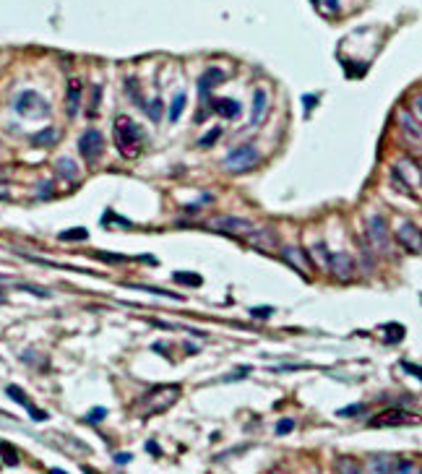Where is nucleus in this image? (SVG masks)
Here are the masks:
<instances>
[{
    "instance_id": "f257e3e1",
    "label": "nucleus",
    "mask_w": 422,
    "mask_h": 474,
    "mask_svg": "<svg viewBox=\"0 0 422 474\" xmlns=\"http://www.w3.org/2000/svg\"><path fill=\"white\" fill-rule=\"evenodd\" d=\"M144 133L141 128L131 120L128 115H120L115 117V146L122 156H128V159H136V156L141 154L144 149Z\"/></svg>"
},
{
    "instance_id": "f03ea898",
    "label": "nucleus",
    "mask_w": 422,
    "mask_h": 474,
    "mask_svg": "<svg viewBox=\"0 0 422 474\" xmlns=\"http://www.w3.org/2000/svg\"><path fill=\"white\" fill-rule=\"evenodd\" d=\"M180 399V386L178 383H164V386H154L146 396L138 402V414L141 417H154L162 414L164 409H170L175 402Z\"/></svg>"
},
{
    "instance_id": "7ed1b4c3",
    "label": "nucleus",
    "mask_w": 422,
    "mask_h": 474,
    "mask_svg": "<svg viewBox=\"0 0 422 474\" xmlns=\"http://www.w3.org/2000/svg\"><path fill=\"white\" fill-rule=\"evenodd\" d=\"M208 229H217V232H224V234H232V237H248L253 229H256V224L242 219V216H217L206 222Z\"/></svg>"
},
{
    "instance_id": "20e7f679",
    "label": "nucleus",
    "mask_w": 422,
    "mask_h": 474,
    "mask_svg": "<svg viewBox=\"0 0 422 474\" xmlns=\"http://www.w3.org/2000/svg\"><path fill=\"white\" fill-rule=\"evenodd\" d=\"M367 240H370L373 248H378L381 253H389V248H391V232H389V224H386L383 216H378V214L367 216Z\"/></svg>"
},
{
    "instance_id": "39448f33",
    "label": "nucleus",
    "mask_w": 422,
    "mask_h": 474,
    "mask_svg": "<svg viewBox=\"0 0 422 474\" xmlns=\"http://www.w3.org/2000/svg\"><path fill=\"white\" fill-rule=\"evenodd\" d=\"M258 151L253 149V146H240V149H235L232 154H227V159H224V167L230 170V172H248V170H253L258 165Z\"/></svg>"
},
{
    "instance_id": "423d86ee",
    "label": "nucleus",
    "mask_w": 422,
    "mask_h": 474,
    "mask_svg": "<svg viewBox=\"0 0 422 474\" xmlns=\"http://www.w3.org/2000/svg\"><path fill=\"white\" fill-rule=\"evenodd\" d=\"M78 151H81V156H83V159H86L89 165H94L99 156H102V151H104V138H102V133L94 131V128H89L86 133L78 138Z\"/></svg>"
},
{
    "instance_id": "0eeeda50",
    "label": "nucleus",
    "mask_w": 422,
    "mask_h": 474,
    "mask_svg": "<svg viewBox=\"0 0 422 474\" xmlns=\"http://www.w3.org/2000/svg\"><path fill=\"white\" fill-rule=\"evenodd\" d=\"M13 107H16L19 115H50V104L42 99L37 92H31V89L21 92V94L16 97Z\"/></svg>"
},
{
    "instance_id": "6e6552de",
    "label": "nucleus",
    "mask_w": 422,
    "mask_h": 474,
    "mask_svg": "<svg viewBox=\"0 0 422 474\" xmlns=\"http://www.w3.org/2000/svg\"><path fill=\"white\" fill-rule=\"evenodd\" d=\"M414 422H419V417L407 409H386L370 420V427H399V425H414Z\"/></svg>"
},
{
    "instance_id": "1a4fd4ad",
    "label": "nucleus",
    "mask_w": 422,
    "mask_h": 474,
    "mask_svg": "<svg viewBox=\"0 0 422 474\" xmlns=\"http://www.w3.org/2000/svg\"><path fill=\"white\" fill-rule=\"evenodd\" d=\"M396 240L404 250L409 253H422V229L414 227L412 222H404L399 229H396Z\"/></svg>"
},
{
    "instance_id": "9d476101",
    "label": "nucleus",
    "mask_w": 422,
    "mask_h": 474,
    "mask_svg": "<svg viewBox=\"0 0 422 474\" xmlns=\"http://www.w3.org/2000/svg\"><path fill=\"white\" fill-rule=\"evenodd\" d=\"M328 271L333 276H339L342 282H349L352 274H355V258L349 253H333L331 256V263H328Z\"/></svg>"
},
{
    "instance_id": "9b49d317",
    "label": "nucleus",
    "mask_w": 422,
    "mask_h": 474,
    "mask_svg": "<svg viewBox=\"0 0 422 474\" xmlns=\"http://www.w3.org/2000/svg\"><path fill=\"white\" fill-rule=\"evenodd\" d=\"M227 78V73L222 70V68H208L203 76H201V81H198V92H201V99H208V94L214 92V86H219L222 81Z\"/></svg>"
},
{
    "instance_id": "f8f14e48",
    "label": "nucleus",
    "mask_w": 422,
    "mask_h": 474,
    "mask_svg": "<svg viewBox=\"0 0 422 474\" xmlns=\"http://www.w3.org/2000/svg\"><path fill=\"white\" fill-rule=\"evenodd\" d=\"M284 261L294 268V271H300L303 276H308L310 274V258L300 250V248H294V245H289V248H284Z\"/></svg>"
},
{
    "instance_id": "ddd939ff",
    "label": "nucleus",
    "mask_w": 422,
    "mask_h": 474,
    "mask_svg": "<svg viewBox=\"0 0 422 474\" xmlns=\"http://www.w3.org/2000/svg\"><path fill=\"white\" fill-rule=\"evenodd\" d=\"M399 125H401V131H404V136H407L409 141H414V143L422 141V125L417 123V117H414L412 112L399 110Z\"/></svg>"
},
{
    "instance_id": "4468645a",
    "label": "nucleus",
    "mask_w": 422,
    "mask_h": 474,
    "mask_svg": "<svg viewBox=\"0 0 422 474\" xmlns=\"http://www.w3.org/2000/svg\"><path fill=\"white\" fill-rule=\"evenodd\" d=\"M266 112H269V97H266V92L263 89H256L253 92V112H250V125L256 128V125H261L263 123V117H266Z\"/></svg>"
},
{
    "instance_id": "2eb2a0df",
    "label": "nucleus",
    "mask_w": 422,
    "mask_h": 474,
    "mask_svg": "<svg viewBox=\"0 0 422 474\" xmlns=\"http://www.w3.org/2000/svg\"><path fill=\"white\" fill-rule=\"evenodd\" d=\"M245 240L253 245V248H258V250H274L276 248V237H274V232H269V229H253Z\"/></svg>"
},
{
    "instance_id": "dca6fc26",
    "label": "nucleus",
    "mask_w": 422,
    "mask_h": 474,
    "mask_svg": "<svg viewBox=\"0 0 422 474\" xmlns=\"http://www.w3.org/2000/svg\"><path fill=\"white\" fill-rule=\"evenodd\" d=\"M6 393H8V396H11L13 402H19V404H21V407H24V409L31 414V420H37V422H39V420H47V414L42 412V409H37V407H34V404L26 399V393H24L21 388H16V386H8V388H6Z\"/></svg>"
},
{
    "instance_id": "f3484780",
    "label": "nucleus",
    "mask_w": 422,
    "mask_h": 474,
    "mask_svg": "<svg viewBox=\"0 0 422 474\" xmlns=\"http://www.w3.org/2000/svg\"><path fill=\"white\" fill-rule=\"evenodd\" d=\"M81 89H83L81 78H71V81H68V115H71V117L78 115V107H81Z\"/></svg>"
},
{
    "instance_id": "a211bd4d",
    "label": "nucleus",
    "mask_w": 422,
    "mask_h": 474,
    "mask_svg": "<svg viewBox=\"0 0 422 474\" xmlns=\"http://www.w3.org/2000/svg\"><path fill=\"white\" fill-rule=\"evenodd\" d=\"M211 110L222 117H230V120H235L240 115V104L235 99H211Z\"/></svg>"
},
{
    "instance_id": "6ab92c4d",
    "label": "nucleus",
    "mask_w": 422,
    "mask_h": 474,
    "mask_svg": "<svg viewBox=\"0 0 422 474\" xmlns=\"http://www.w3.org/2000/svg\"><path fill=\"white\" fill-rule=\"evenodd\" d=\"M386 474H419V466L414 461H396V459H391Z\"/></svg>"
},
{
    "instance_id": "aec40b11",
    "label": "nucleus",
    "mask_w": 422,
    "mask_h": 474,
    "mask_svg": "<svg viewBox=\"0 0 422 474\" xmlns=\"http://www.w3.org/2000/svg\"><path fill=\"white\" fill-rule=\"evenodd\" d=\"M336 474H362L360 464L349 456H339L336 459Z\"/></svg>"
},
{
    "instance_id": "412c9836",
    "label": "nucleus",
    "mask_w": 422,
    "mask_h": 474,
    "mask_svg": "<svg viewBox=\"0 0 422 474\" xmlns=\"http://www.w3.org/2000/svg\"><path fill=\"white\" fill-rule=\"evenodd\" d=\"M185 102H188L185 92H178L175 99H172V104H170V120H172V123L180 120V115H183V110H185Z\"/></svg>"
},
{
    "instance_id": "4be33fe9",
    "label": "nucleus",
    "mask_w": 422,
    "mask_h": 474,
    "mask_svg": "<svg viewBox=\"0 0 422 474\" xmlns=\"http://www.w3.org/2000/svg\"><path fill=\"white\" fill-rule=\"evenodd\" d=\"M313 256H315V258H318V263H321V266H323V268L328 271V263H331V253L326 250V245H323V243H315V245L310 248V258H313Z\"/></svg>"
},
{
    "instance_id": "5701e85b",
    "label": "nucleus",
    "mask_w": 422,
    "mask_h": 474,
    "mask_svg": "<svg viewBox=\"0 0 422 474\" xmlns=\"http://www.w3.org/2000/svg\"><path fill=\"white\" fill-rule=\"evenodd\" d=\"M0 453H3V461H6L8 466H16V464H19V451H16L11 443L0 441Z\"/></svg>"
},
{
    "instance_id": "b1692460",
    "label": "nucleus",
    "mask_w": 422,
    "mask_h": 474,
    "mask_svg": "<svg viewBox=\"0 0 422 474\" xmlns=\"http://www.w3.org/2000/svg\"><path fill=\"white\" fill-rule=\"evenodd\" d=\"M89 237V232L83 229V227H76V229H65V232H60V240H65V243H73V240H86Z\"/></svg>"
},
{
    "instance_id": "393cba45",
    "label": "nucleus",
    "mask_w": 422,
    "mask_h": 474,
    "mask_svg": "<svg viewBox=\"0 0 422 474\" xmlns=\"http://www.w3.org/2000/svg\"><path fill=\"white\" fill-rule=\"evenodd\" d=\"M141 107L146 110V115L151 117L154 123H156L159 117H162V102H159V99H154V102H141Z\"/></svg>"
},
{
    "instance_id": "a878e982",
    "label": "nucleus",
    "mask_w": 422,
    "mask_h": 474,
    "mask_svg": "<svg viewBox=\"0 0 422 474\" xmlns=\"http://www.w3.org/2000/svg\"><path fill=\"white\" fill-rule=\"evenodd\" d=\"M175 282H180V284H190V287H201V276H198V274L178 271V274H175Z\"/></svg>"
},
{
    "instance_id": "bb28decb",
    "label": "nucleus",
    "mask_w": 422,
    "mask_h": 474,
    "mask_svg": "<svg viewBox=\"0 0 422 474\" xmlns=\"http://www.w3.org/2000/svg\"><path fill=\"white\" fill-rule=\"evenodd\" d=\"M58 172L73 180V177L78 175V167H76V162H71V159H60V162H58Z\"/></svg>"
},
{
    "instance_id": "cd10ccee",
    "label": "nucleus",
    "mask_w": 422,
    "mask_h": 474,
    "mask_svg": "<svg viewBox=\"0 0 422 474\" xmlns=\"http://www.w3.org/2000/svg\"><path fill=\"white\" fill-rule=\"evenodd\" d=\"M58 138V133L52 131V128H47V131H42L39 136H34V143H42V146H47V143H52Z\"/></svg>"
},
{
    "instance_id": "c85d7f7f",
    "label": "nucleus",
    "mask_w": 422,
    "mask_h": 474,
    "mask_svg": "<svg viewBox=\"0 0 422 474\" xmlns=\"http://www.w3.org/2000/svg\"><path fill=\"white\" fill-rule=\"evenodd\" d=\"M313 3H315L321 11H328V13H336V11H339V0H313Z\"/></svg>"
},
{
    "instance_id": "c756f323",
    "label": "nucleus",
    "mask_w": 422,
    "mask_h": 474,
    "mask_svg": "<svg viewBox=\"0 0 422 474\" xmlns=\"http://www.w3.org/2000/svg\"><path fill=\"white\" fill-rule=\"evenodd\" d=\"M292 430H294V420H282L276 425V435H287V432H292Z\"/></svg>"
},
{
    "instance_id": "7c9ffc66",
    "label": "nucleus",
    "mask_w": 422,
    "mask_h": 474,
    "mask_svg": "<svg viewBox=\"0 0 422 474\" xmlns=\"http://www.w3.org/2000/svg\"><path fill=\"white\" fill-rule=\"evenodd\" d=\"M219 136H222V128H214V131H211L208 136H203V138H201V146H211V143H214Z\"/></svg>"
},
{
    "instance_id": "2f4dec72",
    "label": "nucleus",
    "mask_w": 422,
    "mask_h": 474,
    "mask_svg": "<svg viewBox=\"0 0 422 474\" xmlns=\"http://www.w3.org/2000/svg\"><path fill=\"white\" fill-rule=\"evenodd\" d=\"M99 94H102V86H94V89H92V107H89V115H97V104H99Z\"/></svg>"
},
{
    "instance_id": "473e14b6",
    "label": "nucleus",
    "mask_w": 422,
    "mask_h": 474,
    "mask_svg": "<svg viewBox=\"0 0 422 474\" xmlns=\"http://www.w3.org/2000/svg\"><path fill=\"white\" fill-rule=\"evenodd\" d=\"M362 412H365V407H362V404H357V407H347V409H342L339 414H342V417H355V414H362Z\"/></svg>"
},
{
    "instance_id": "72a5a7b5",
    "label": "nucleus",
    "mask_w": 422,
    "mask_h": 474,
    "mask_svg": "<svg viewBox=\"0 0 422 474\" xmlns=\"http://www.w3.org/2000/svg\"><path fill=\"white\" fill-rule=\"evenodd\" d=\"M414 117H417V123L422 125V94L414 97Z\"/></svg>"
},
{
    "instance_id": "f704fd0d",
    "label": "nucleus",
    "mask_w": 422,
    "mask_h": 474,
    "mask_svg": "<svg viewBox=\"0 0 422 474\" xmlns=\"http://www.w3.org/2000/svg\"><path fill=\"white\" fill-rule=\"evenodd\" d=\"M107 417V409H92L89 412V422H99V420H104Z\"/></svg>"
},
{
    "instance_id": "c9c22d12",
    "label": "nucleus",
    "mask_w": 422,
    "mask_h": 474,
    "mask_svg": "<svg viewBox=\"0 0 422 474\" xmlns=\"http://www.w3.org/2000/svg\"><path fill=\"white\" fill-rule=\"evenodd\" d=\"M253 315H256V318H263V315H271V307H256V310H253Z\"/></svg>"
},
{
    "instance_id": "e433bc0d",
    "label": "nucleus",
    "mask_w": 422,
    "mask_h": 474,
    "mask_svg": "<svg viewBox=\"0 0 422 474\" xmlns=\"http://www.w3.org/2000/svg\"><path fill=\"white\" fill-rule=\"evenodd\" d=\"M115 461L117 464H128L131 461V453H115Z\"/></svg>"
},
{
    "instance_id": "4c0bfd02",
    "label": "nucleus",
    "mask_w": 422,
    "mask_h": 474,
    "mask_svg": "<svg viewBox=\"0 0 422 474\" xmlns=\"http://www.w3.org/2000/svg\"><path fill=\"white\" fill-rule=\"evenodd\" d=\"M404 370H409V373H414V375H419V378H422V368H412V365H404Z\"/></svg>"
},
{
    "instance_id": "58836bf2",
    "label": "nucleus",
    "mask_w": 422,
    "mask_h": 474,
    "mask_svg": "<svg viewBox=\"0 0 422 474\" xmlns=\"http://www.w3.org/2000/svg\"><path fill=\"white\" fill-rule=\"evenodd\" d=\"M52 474H68V471H60V469H52Z\"/></svg>"
},
{
    "instance_id": "ea45409f",
    "label": "nucleus",
    "mask_w": 422,
    "mask_h": 474,
    "mask_svg": "<svg viewBox=\"0 0 422 474\" xmlns=\"http://www.w3.org/2000/svg\"><path fill=\"white\" fill-rule=\"evenodd\" d=\"M419 474H422V469H419Z\"/></svg>"
}]
</instances>
